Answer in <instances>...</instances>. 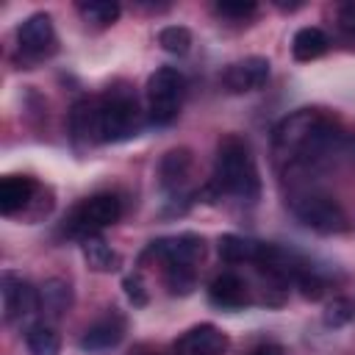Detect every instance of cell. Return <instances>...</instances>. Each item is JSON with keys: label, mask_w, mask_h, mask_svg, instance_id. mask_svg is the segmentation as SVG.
<instances>
[{"label": "cell", "mask_w": 355, "mask_h": 355, "mask_svg": "<svg viewBox=\"0 0 355 355\" xmlns=\"http://www.w3.org/2000/svg\"><path fill=\"white\" fill-rule=\"evenodd\" d=\"M291 214L311 230L322 233V236H333V233H344L349 230V216L341 208L338 200H333L330 194L322 191H305L288 200Z\"/></svg>", "instance_id": "4"}, {"label": "cell", "mask_w": 355, "mask_h": 355, "mask_svg": "<svg viewBox=\"0 0 355 355\" xmlns=\"http://www.w3.org/2000/svg\"><path fill=\"white\" fill-rule=\"evenodd\" d=\"M338 28L344 31L347 39L355 42V3H344L338 8Z\"/></svg>", "instance_id": "29"}, {"label": "cell", "mask_w": 355, "mask_h": 355, "mask_svg": "<svg viewBox=\"0 0 355 355\" xmlns=\"http://www.w3.org/2000/svg\"><path fill=\"white\" fill-rule=\"evenodd\" d=\"M269 58L263 55H247V58H239L233 64L225 67L222 72V83L227 92L233 94H244V92H255L261 89L266 80H269Z\"/></svg>", "instance_id": "11"}, {"label": "cell", "mask_w": 355, "mask_h": 355, "mask_svg": "<svg viewBox=\"0 0 355 355\" xmlns=\"http://www.w3.org/2000/svg\"><path fill=\"white\" fill-rule=\"evenodd\" d=\"M208 300L222 308V311H241L247 308L252 300H250V288L247 283L236 275V272H222L211 280L208 286Z\"/></svg>", "instance_id": "13"}, {"label": "cell", "mask_w": 355, "mask_h": 355, "mask_svg": "<svg viewBox=\"0 0 355 355\" xmlns=\"http://www.w3.org/2000/svg\"><path fill=\"white\" fill-rule=\"evenodd\" d=\"M122 216V200L116 194H92L89 200H83L78 208H72V214L64 222V230L69 236L86 239L94 236L105 227H111L114 222H119Z\"/></svg>", "instance_id": "6"}, {"label": "cell", "mask_w": 355, "mask_h": 355, "mask_svg": "<svg viewBox=\"0 0 355 355\" xmlns=\"http://www.w3.org/2000/svg\"><path fill=\"white\" fill-rule=\"evenodd\" d=\"M36 191V180L28 175H8L0 180V214L11 216L17 211H22Z\"/></svg>", "instance_id": "15"}, {"label": "cell", "mask_w": 355, "mask_h": 355, "mask_svg": "<svg viewBox=\"0 0 355 355\" xmlns=\"http://www.w3.org/2000/svg\"><path fill=\"white\" fill-rule=\"evenodd\" d=\"M355 316V305L349 302V300H333L330 305H327V313H324V322L327 324H333V327H338V324H344V322H349Z\"/></svg>", "instance_id": "27"}, {"label": "cell", "mask_w": 355, "mask_h": 355, "mask_svg": "<svg viewBox=\"0 0 355 355\" xmlns=\"http://www.w3.org/2000/svg\"><path fill=\"white\" fill-rule=\"evenodd\" d=\"M158 44L172 55H186L191 50V31L183 25H166L158 31Z\"/></svg>", "instance_id": "23"}, {"label": "cell", "mask_w": 355, "mask_h": 355, "mask_svg": "<svg viewBox=\"0 0 355 355\" xmlns=\"http://www.w3.org/2000/svg\"><path fill=\"white\" fill-rule=\"evenodd\" d=\"M336 125L316 108H300L283 116L272 130V153L277 164L291 166H311L319 164L338 141Z\"/></svg>", "instance_id": "1"}, {"label": "cell", "mask_w": 355, "mask_h": 355, "mask_svg": "<svg viewBox=\"0 0 355 355\" xmlns=\"http://www.w3.org/2000/svg\"><path fill=\"white\" fill-rule=\"evenodd\" d=\"M147 119L153 125H166L178 116L186 94V78L175 67H158L147 78Z\"/></svg>", "instance_id": "5"}, {"label": "cell", "mask_w": 355, "mask_h": 355, "mask_svg": "<svg viewBox=\"0 0 355 355\" xmlns=\"http://www.w3.org/2000/svg\"><path fill=\"white\" fill-rule=\"evenodd\" d=\"M80 252H83L89 269H94V272H116L119 269V255L111 250V244L100 233L80 239Z\"/></svg>", "instance_id": "18"}, {"label": "cell", "mask_w": 355, "mask_h": 355, "mask_svg": "<svg viewBox=\"0 0 355 355\" xmlns=\"http://www.w3.org/2000/svg\"><path fill=\"white\" fill-rule=\"evenodd\" d=\"M122 288H125V297L136 305V308H141V305H147V288H144V283H141V277L139 275H128L125 280H122Z\"/></svg>", "instance_id": "28"}, {"label": "cell", "mask_w": 355, "mask_h": 355, "mask_svg": "<svg viewBox=\"0 0 355 355\" xmlns=\"http://www.w3.org/2000/svg\"><path fill=\"white\" fill-rule=\"evenodd\" d=\"M227 336L214 324H197L175 341V355H225Z\"/></svg>", "instance_id": "12"}, {"label": "cell", "mask_w": 355, "mask_h": 355, "mask_svg": "<svg viewBox=\"0 0 355 355\" xmlns=\"http://www.w3.org/2000/svg\"><path fill=\"white\" fill-rule=\"evenodd\" d=\"M72 305V286L61 277H50L44 280V286L39 288V308L50 316V319H58L69 311Z\"/></svg>", "instance_id": "17"}, {"label": "cell", "mask_w": 355, "mask_h": 355, "mask_svg": "<svg viewBox=\"0 0 355 355\" xmlns=\"http://www.w3.org/2000/svg\"><path fill=\"white\" fill-rule=\"evenodd\" d=\"M327 33L316 25H308V28H300L291 39V55L297 61H313L319 58L324 50H327Z\"/></svg>", "instance_id": "19"}, {"label": "cell", "mask_w": 355, "mask_h": 355, "mask_svg": "<svg viewBox=\"0 0 355 355\" xmlns=\"http://www.w3.org/2000/svg\"><path fill=\"white\" fill-rule=\"evenodd\" d=\"M122 336H125V319L116 311H111V313H105L103 319H97L94 324L86 327V333L80 336V349H86V352L111 349L122 341Z\"/></svg>", "instance_id": "14"}, {"label": "cell", "mask_w": 355, "mask_h": 355, "mask_svg": "<svg viewBox=\"0 0 355 355\" xmlns=\"http://www.w3.org/2000/svg\"><path fill=\"white\" fill-rule=\"evenodd\" d=\"M189 172H191V150L178 147L161 158L158 178L166 191H183V186L189 183Z\"/></svg>", "instance_id": "16"}, {"label": "cell", "mask_w": 355, "mask_h": 355, "mask_svg": "<svg viewBox=\"0 0 355 355\" xmlns=\"http://www.w3.org/2000/svg\"><path fill=\"white\" fill-rule=\"evenodd\" d=\"M216 11L227 19H247L258 11V6L252 0H219L216 3Z\"/></svg>", "instance_id": "26"}, {"label": "cell", "mask_w": 355, "mask_h": 355, "mask_svg": "<svg viewBox=\"0 0 355 355\" xmlns=\"http://www.w3.org/2000/svg\"><path fill=\"white\" fill-rule=\"evenodd\" d=\"M17 44H19V53L39 61V58H47L55 53V28H53V17L44 14V11H36L31 14L19 28H17Z\"/></svg>", "instance_id": "8"}, {"label": "cell", "mask_w": 355, "mask_h": 355, "mask_svg": "<svg viewBox=\"0 0 355 355\" xmlns=\"http://www.w3.org/2000/svg\"><path fill=\"white\" fill-rule=\"evenodd\" d=\"M294 283H297V288L302 291V297H305V300H322V297H324V288H327V286H324V280H322V277H319L308 263L297 272Z\"/></svg>", "instance_id": "25"}, {"label": "cell", "mask_w": 355, "mask_h": 355, "mask_svg": "<svg viewBox=\"0 0 355 355\" xmlns=\"http://www.w3.org/2000/svg\"><path fill=\"white\" fill-rule=\"evenodd\" d=\"M25 344H28L31 355H58L61 352V336L55 333L53 324H44V322L28 327Z\"/></svg>", "instance_id": "20"}, {"label": "cell", "mask_w": 355, "mask_h": 355, "mask_svg": "<svg viewBox=\"0 0 355 355\" xmlns=\"http://www.w3.org/2000/svg\"><path fill=\"white\" fill-rule=\"evenodd\" d=\"M144 125L139 100L125 89H111L94 100V139L97 141H125L136 136Z\"/></svg>", "instance_id": "3"}, {"label": "cell", "mask_w": 355, "mask_h": 355, "mask_svg": "<svg viewBox=\"0 0 355 355\" xmlns=\"http://www.w3.org/2000/svg\"><path fill=\"white\" fill-rule=\"evenodd\" d=\"M283 255H286V250H280L277 244H269V241L247 239L239 233L219 236V258L227 263H255L261 269H272L280 263Z\"/></svg>", "instance_id": "7"}, {"label": "cell", "mask_w": 355, "mask_h": 355, "mask_svg": "<svg viewBox=\"0 0 355 355\" xmlns=\"http://www.w3.org/2000/svg\"><path fill=\"white\" fill-rule=\"evenodd\" d=\"M69 125L75 139H86V141H97L94 139V100H83L72 108L69 114Z\"/></svg>", "instance_id": "24"}, {"label": "cell", "mask_w": 355, "mask_h": 355, "mask_svg": "<svg viewBox=\"0 0 355 355\" xmlns=\"http://www.w3.org/2000/svg\"><path fill=\"white\" fill-rule=\"evenodd\" d=\"M211 191L219 197H239V200H255L261 194V178L252 158L250 144L241 136H225L216 147L214 158V178Z\"/></svg>", "instance_id": "2"}, {"label": "cell", "mask_w": 355, "mask_h": 355, "mask_svg": "<svg viewBox=\"0 0 355 355\" xmlns=\"http://www.w3.org/2000/svg\"><path fill=\"white\" fill-rule=\"evenodd\" d=\"M164 283H166L169 294L186 297L197 286V266L194 263H169V266H164Z\"/></svg>", "instance_id": "21"}, {"label": "cell", "mask_w": 355, "mask_h": 355, "mask_svg": "<svg viewBox=\"0 0 355 355\" xmlns=\"http://www.w3.org/2000/svg\"><path fill=\"white\" fill-rule=\"evenodd\" d=\"M202 255H205L202 239L194 233H180V236H164V239L150 241L141 258H155L164 266H169V263H194L197 266L202 261Z\"/></svg>", "instance_id": "9"}, {"label": "cell", "mask_w": 355, "mask_h": 355, "mask_svg": "<svg viewBox=\"0 0 355 355\" xmlns=\"http://www.w3.org/2000/svg\"><path fill=\"white\" fill-rule=\"evenodd\" d=\"M78 11L86 22L100 25V28L114 25L119 19V3H114V0H83V3H78Z\"/></svg>", "instance_id": "22"}, {"label": "cell", "mask_w": 355, "mask_h": 355, "mask_svg": "<svg viewBox=\"0 0 355 355\" xmlns=\"http://www.w3.org/2000/svg\"><path fill=\"white\" fill-rule=\"evenodd\" d=\"M0 294H3L6 322H19V319H28L33 311H39V288H33L17 272H3Z\"/></svg>", "instance_id": "10"}]
</instances>
